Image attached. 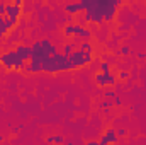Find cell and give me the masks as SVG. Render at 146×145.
I'll return each mask as SVG.
<instances>
[{"mask_svg": "<svg viewBox=\"0 0 146 145\" xmlns=\"http://www.w3.org/2000/svg\"><path fill=\"white\" fill-rule=\"evenodd\" d=\"M72 63L68 60L66 55H53L49 58H46L42 62V72H48V73H58V72H66V70H72Z\"/></svg>", "mask_w": 146, "mask_h": 145, "instance_id": "cell-1", "label": "cell"}, {"mask_svg": "<svg viewBox=\"0 0 146 145\" xmlns=\"http://www.w3.org/2000/svg\"><path fill=\"white\" fill-rule=\"evenodd\" d=\"M83 5V19L87 22H95V24H102L104 17H102V0H82Z\"/></svg>", "mask_w": 146, "mask_h": 145, "instance_id": "cell-2", "label": "cell"}, {"mask_svg": "<svg viewBox=\"0 0 146 145\" xmlns=\"http://www.w3.org/2000/svg\"><path fill=\"white\" fill-rule=\"evenodd\" d=\"M0 63L5 67V68H9V70H21V68H24V62L19 58V55L15 53V50H9V51H5V53H2L0 55Z\"/></svg>", "mask_w": 146, "mask_h": 145, "instance_id": "cell-3", "label": "cell"}, {"mask_svg": "<svg viewBox=\"0 0 146 145\" xmlns=\"http://www.w3.org/2000/svg\"><path fill=\"white\" fill-rule=\"evenodd\" d=\"M68 60H70V63H72L73 68H80V67H85V65L92 63L94 55H92V53H85V51H82V50H76V51H73L72 55L68 56Z\"/></svg>", "mask_w": 146, "mask_h": 145, "instance_id": "cell-4", "label": "cell"}, {"mask_svg": "<svg viewBox=\"0 0 146 145\" xmlns=\"http://www.w3.org/2000/svg\"><path fill=\"white\" fill-rule=\"evenodd\" d=\"M121 3H122L121 0H102V17H104V21H107V22L114 21L117 7Z\"/></svg>", "mask_w": 146, "mask_h": 145, "instance_id": "cell-5", "label": "cell"}, {"mask_svg": "<svg viewBox=\"0 0 146 145\" xmlns=\"http://www.w3.org/2000/svg\"><path fill=\"white\" fill-rule=\"evenodd\" d=\"M65 34H66V36L83 38L85 41H88V39H90V36H92V33H90L87 28L80 26V24H66V26H65Z\"/></svg>", "mask_w": 146, "mask_h": 145, "instance_id": "cell-6", "label": "cell"}, {"mask_svg": "<svg viewBox=\"0 0 146 145\" xmlns=\"http://www.w3.org/2000/svg\"><path fill=\"white\" fill-rule=\"evenodd\" d=\"M15 53L19 55V58L26 63V62H31L33 58V48L27 46V44H17L15 46Z\"/></svg>", "mask_w": 146, "mask_h": 145, "instance_id": "cell-7", "label": "cell"}, {"mask_svg": "<svg viewBox=\"0 0 146 145\" xmlns=\"http://www.w3.org/2000/svg\"><path fill=\"white\" fill-rule=\"evenodd\" d=\"M5 15H7V19H10V21H19L21 7H19V5H14V3H7V5H5Z\"/></svg>", "mask_w": 146, "mask_h": 145, "instance_id": "cell-8", "label": "cell"}, {"mask_svg": "<svg viewBox=\"0 0 146 145\" xmlns=\"http://www.w3.org/2000/svg\"><path fill=\"white\" fill-rule=\"evenodd\" d=\"M95 82L100 85V87H104V85H114L115 84V77L110 73V75H104V73H97L95 75Z\"/></svg>", "mask_w": 146, "mask_h": 145, "instance_id": "cell-9", "label": "cell"}, {"mask_svg": "<svg viewBox=\"0 0 146 145\" xmlns=\"http://www.w3.org/2000/svg\"><path fill=\"white\" fill-rule=\"evenodd\" d=\"M117 140H119V137H117V133H115V130H114V128L106 130V133H104V135H102V138H100V142H102L104 145L117 144Z\"/></svg>", "mask_w": 146, "mask_h": 145, "instance_id": "cell-10", "label": "cell"}, {"mask_svg": "<svg viewBox=\"0 0 146 145\" xmlns=\"http://www.w3.org/2000/svg\"><path fill=\"white\" fill-rule=\"evenodd\" d=\"M65 10H66L68 14H82V12H83V5H82V2L65 3Z\"/></svg>", "mask_w": 146, "mask_h": 145, "instance_id": "cell-11", "label": "cell"}, {"mask_svg": "<svg viewBox=\"0 0 146 145\" xmlns=\"http://www.w3.org/2000/svg\"><path fill=\"white\" fill-rule=\"evenodd\" d=\"M73 51H76V41H70V43L65 44V48H63V55L70 56Z\"/></svg>", "mask_w": 146, "mask_h": 145, "instance_id": "cell-12", "label": "cell"}, {"mask_svg": "<svg viewBox=\"0 0 146 145\" xmlns=\"http://www.w3.org/2000/svg\"><path fill=\"white\" fill-rule=\"evenodd\" d=\"M78 48H80L82 51H85V53H94V46H92L90 41H80Z\"/></svg>", "mask_w": 146, "mask_h": 145, "instance_id": "cell-13", "label": "cell"}, {"mask_svg": "<svg viewBox=\"0 0 146 145\" xmlns=\"http://www.w3.org/2000/svg\"><path fill=\"white\" fill-rule=\"evenodd\" d=\"M100 70L104 75H110V63L109 62H100Z\"/></svg>", "mask_w": 146, "mask_h": 145, "instance_id": "cell-14", "label": "cell"}, {"mask_svg": "<svg viewBox=\"0 0 146 145\" xmlns=\"http://www.w3.org/2000/svg\"><path fill=\"white\" fill-rule=\"evenodd\" d=\"M112 104H114L112 101H104V103H100V109H106L107 111V108H110Z\"/></svg>", "mask_w": 146, "mask_h": 145, "instance_id": "cell-15", "label": "cell"}, {"mask_svg": "<svg viewBox=\"0 0 146 145\" xmlns=\"http://www.w3.org/2000/svg\"><path fill=\"white\" fill-rule=\"evenodd\" d=\"M115 133H117V137H126L127 135V130L126 128H119V130H115Z\"/></svg>", "mask_w": 146, "mask_h": 145, "instance_id": "cell-16", "label": "cell"}, {"mask_svg": "<svg viewBox=\"0 0 146 145\" xmlns=\"http://www.w3.org/2000/svg\"><path fill=\"white\" fill-rule=\"evenodd\" d=\"M121 53H122V55H129V53H131V48L124 44V46H121Z\"/></svg>", "mask_w": 146, "mask_h": 145, "instance_id": "cell-17", "label": "cell"}, {"mask_svg": "<svg viewBox=\"0 0 146 145\" xmlns=\"http://www.w3.org/2000/svg\"><path fill=\"white\" fill-rule=\"evenodd\" d=\"M65 142V137L61 135H54V144H63Z\"/></svg>", "mask_w": 146, "mask_h": 145, "instance_id": "cell-18", "label": "cell"}, {"mask_svg": "<svg viewBox=\"0 0 146 145\" xmlns=\"http://www.w3.org/2000/svg\"><path fill=\"white\" fill-rule=\"evenodd\" d=\"M127 77H129V73H127V72H124V70H122V72H119V79H121V80H126Z\"/></svg>", "mask_w": 146, "mask_h": 145, "instance_id": "cell-19", "label": "cell"}, {"mask_svg": "<svg viewBox=\"0 0 146 145\" xmlns=\"http://www.w3.org/2000/svg\"><path fill=\"white\" fill-rule=\"evenodd\" d=\"M5 5H7L5 2H0V15H2V17H3V14H5Z\"/></svg>", "mask_w": 146, "mask_h": 145, "instance_id": "cell-20", "label": "cell"}, {"mask_svg": "<svg viewBox=\"0 0 146 145\" xmlns=\"http://www.w3.org/2000/svg\"><path fill=\"white\" fill-rule=\"evenodd\" d=\"M112 103H114L115 106H121V97H117V96H114V99H112Z\"/></svg>", "mask_w": 146, "mask_h": 145, "instance_id": "cell-21", "label": "cell"}, {"mask_svg": "<svg viewBox=\"0 0 146 145\" xmlns=\"http://www.w3.org/2000/svg\"><path fill=\"white\" fill-rule=\"evenodd\" d=\"M87 145H104V144H102V142H97V140H90Z\"/></svg>", "mask_w": 146, "mask_h": 145, "instance_id": "cell-22", "label": "cell"}, {"mask_svg": "<svg viewBox=\"0 0 146 145\" xmlns=\"http://www.w3.org/2000/svg\"><path fill=\"white\" fill-rule=\"evenodd\" d=\"M46 144H54V135L53 137H48L46 138Z\"/></svg>", "mask_w": 146, "mask_h": 145, "instance_id": "cell-23", "label": "cell"}, {"mask_svg": "<svg viewBox=\"0 0 146 145\" xmlns=\"http://www.w3.org/2000/svg\"><path fill=\"white\" fill-rule=\"evenodd\" d=\"M2 140H3V137H2V135H0V142H2Z\"/></svg>", "mask_w": 146, "mask_h": 145, "instance_id": "cell-24", "label": "cell"}]
</instances>
